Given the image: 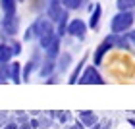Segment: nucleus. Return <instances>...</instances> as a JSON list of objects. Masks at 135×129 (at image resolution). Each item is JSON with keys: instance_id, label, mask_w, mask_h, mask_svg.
Returning <instances> with one entry per match:
<instances>
[{"instance_id": "2", "label": "nucleus", "mask_w": 135, "mask_h": 129, "mask_svg": "<svg viewBox=\"0 0 135 129\" xmlns=\"http://www.w3.org/2000/svg\"><path fill=\"white\" fill-rule=\"evenodd\" d=\"M114 48L116 46H114V33H112L95 48V52H93V66H100L104 62V56H106L110 50H114Z\"/></svg>"}, {"instance_id": "24", "label": "nucleus", "mask_w": 135, "mask_h": 129, "mask_svg": "<svg viewBox=\"0 0 135 129\" xmlns=\"http://www.w3.org/2000/svg\"><path fill=\"white\" fill-rule=\"evenodd\" d=\"M46 83H48V85H54V83H58V77H56V75H50V77L46 79Z\"/></svg>"}, {"instance_id": "12", "label": "nucleus", "mask_w": 135, "mask_h": 129, "mask_svg": "<svg viewBox=\"0 0 135 129\" xmlns=\"http://www.w3.org/2000/svg\"><path fill=\"white\" fill-rule=\"evenodd\" d=\"M12 58H14V52L10 42H0V64H10Z\"/></svg>"}, {"instance_id": "9", "label": "nucleus", "mask_w": 135, "mask_h": 129, "mask_svg": "<svg viewBox=\"0 0 135 129\" xmlns=\"http://www.w3.org/2000/svg\"><path fill=\"white\" fill-rule=\"evenodd\" d=\"M0 10L4 17L17 16V0H0Z\"/></svg>"}, {"instance_id": "4", "label": "nucleus", "mask_w": 135, "mask_h": 129, "mask_svg": "<svg viewBox=\"0 0 135 129\" xmlns=\"http://www.w3.org/2000/svg\"><path fill=\"white\" fill-rule=\"evenodd\" d=\"M87 29H89V23H85L83 19H70L68 23V35L73 37V39H85V35H87Z\"/></svg>"}, {"instance_id": "23", "label": "nucleus", "mask_w": 135, "mask_h": 129, "mask_svg": "<svg viewBox=\"0 0 135 129\" xmlns=\"http://www.w3.org/2000/svg\"><path fill=\"white\" fill-rule=\"evenodd\" d=\"M126 35H127V39H129V42H131V46L135 48V31L131 29V31H127Z\"/></svg>"}, {"instance_id": "10", "label": "nucleus", "mask_w": 135, "mask_h": 129, "mask_svg": "<svg viewBox=\"0 0 135 129\" xmlns=\"http://www.w3.org/2000/svg\"><path fill=\"white\" fill-rule=\"evenodd\" d=\"M85 64H87V54L79 60V64L73 67V71L70 73V77H68V83H70V85H75V83L79 81V77H81V73H83V70H85Z\"/></svg>"}, {"instance_id": "28", "label": "nucleus", "mask_w": 135, "mask_h": 129, "mask_svg": "<svg viewBox=\"0 0 135 129\" xmlns=\"http://www.w3.org/2000/svg\"><path fill=\"white\" fill-rule=\"evenodd\" d=\"M41 129H42V127H41Z\"/></svg>"}, {"instance_id": "18", "label": "nucleus", "mask_w": 135, "mask_h": 129, "mask_svg": "<svg viewBox=\"0 0 135 129\" xmlns=\"http://www.w3.org/2000/svg\"><path fill=\"white\" fill-rule=\"evenodd\" d=\"M10 46H12V52H14V56H20V54H21V41L12 39V41H10Z\"/></svg>"}, {"instance_id": "17", "label": "nucleus", "mask_w": 135, "mask_h": 129, "mask_svg": "<svg viewBox=\"0 0 135 129\" xmlns=\"http://www.w3.org/2000/svg\"><path fill=\"white\" fill-rule=\"evenodd\" d=\"M37 39V31H35V25L31 23L27 29H25V35H23V41H35Z\"/></svg>"}, {"instance_id": "15", "label": "nucleus", "mask_w": 135, "mask_h": 129, "mask_svg": "<svg viewBox=\"0 0 135 129\" xmlns=\"http://www.w3.org/2000/svg\"><path fill=\"white\" fill-rule=\"evenodd\" d=\"M118 12H133L135 10V0H116Z\"/></svg>"}, {"instance_id": "21", "label": "nucleus", "mask_w": 135, "mask_h": 129, "mask_svg": "<svg viewBox=\"0 0 135 129\" xmlns=\"http://www.w3.org/2000/svg\"><path fill=\"white\" fill-rule=\"evenodd\" d=\"M71 116L68 114V112H58V116H56V120L60 121V123H68V120H70Z\"/></svg>"}, {"instance_id": "26", "label": "nucleus", "mask_w": 135, "mask_h": 129, "mask_svg": "<svg viewBox=\"0 0 135 129\" xmlns=\"http://www.w3.org/2000/svg\"><path fill=\"white\" fill-rule=\"evenodd\" d=\"M127 121H129V123H131V125H135V120H131V118H129V120H127Z\"/></svg>"}, {"instance_id": "14", "label": "nucleus", "mask_w": 135, "mask_h": 129, "mask_svg": "<svg viewBox=\"0 0 135 129\" xmlns=\"http://www.w3.org/2000/svg\"><path fill=\"white\" fill-rule=\"evenodd\" d=\"M60 54H62V50H60V39H56V41H54L52 44L45 50V56L50 58V60H58Z\"/></svg>"}, {"instance_id": "16", "label": "nucleus", "mask_w": 135, "mask_h": 129, "mask_svg": "<svg viewBox=\"0 0 135 129\" xmlns=\"http://www.w3.org/2000/svg\"><path fill=\"white\" fill-rule=\"evenodd\" d=\"M66 10H79L85 4V0H60Z\"/></svg>"}, {"instance_id": "27", "label": "nucleus", "mask_w": 135, "mask_h": 129, "mask_svg": "<svg viewBox=\"0 0 135 129\" xmlns=\"http://www.w3.org/2000/svg\"><path fill=\"white\" fill-rule=\"evenodd\" d=\"M17 2H23V0H17Z\"/></svg>"}, {"instance_id": "13", "label": "nucleus", "mask_w": 135, "mask_h": 129, "mask_svg": "<svg viewBox=\"0 0 135 129\" xmlns=\"http://www.w3.org/2000/svg\"><path fill=\"white\" fill-rule=\"evenodd\" d=\"M77 118H79V121H81L85 127H95L97 125V120H99L93 112H79Z\"/></svg>"}, {"instance_id": "22", "label": "nucleus", "mask_w": 135, "mask_h": 129, "mask_svg": "<svg viewBox=\"0 0 135 129\" xmlns=\"http://www.w3.org/2000/svg\"><path fill=\"white\" fill-rule=\"evenodd\" d=\"M2 129H20V123H17L14 118H12V120H10V121H8V123H6Z\"/></svg>"}, {"instance_id": "25", "label": "nucleus", "mask_w": 135, "mask_h": 129, "mask_svg": "<svg viewBox=\"0 0 135 129\" xmlns=\"http://www.w3.org/2000/svg\"><path fill=\"white\" fill-rule=\"evenodd\" d=\"M20 129H33V127H31V121H25V123H20Z\"/></svg>"}, {"instance_id": "8", "label": "nucleus", "mask_w": 135, "mask_h": 129, "mask_svg": "<svg viewBox=\"0 0 135 129\" xmlns=\"http://www.w3.org/2000/svg\"><path fill=\"white\" fill-rule=\"evenodd\" d=\"M10 81L16 85L23 83V66L20 62H10Z\"/></svg>"}, {"instance_id": "5", "label": "nucleus", "mask_w": 135, "mask_h": 129, "mask_svg": "<svg viewBox=\"0 0 135 129\" xmlns=\"http://www.w3.org/2000/svg\"><path fill=\"white\" fill-rule=\"evenodd\" d=\"M17 29H20V19H17V16L2 17V33L6 37H16Z\"/></svg>"}, {"instance_id": "19", "label": "nucleus", "mask_w": 135, "mask_h": 129, "mask_svg": "<svg viewBox=\"0 0 135 129\" xmlns=\"http://www.w3.org/2000/svg\"><path fill=\"white\" fill-rule=\"evenodd\" d=\"M14 120L17 121V123H25V121H29V120H31V116H29V112H27V114H23V112H16Z\"/></svg>"}, {"instance_id": "20", "label": "nucleus", "mask_w": 135, "mask_h": 129, "mask_svg": "<svg viewBox=\"0 0 135 129\" xmlns=\"http://www.w3.org/2000/svg\"><path fill=\"white\" fill-rule=\"evenodd\" d=\"M10 120H12V118H10V114H8V112H0V129H2L6 123H8Z\"/></svg>"}, {"instance_id": "7", "label": "nucleus", "mask_w": 135, "mask_h": 129, "mask_svg": "<svg viewBox=\"0 0 135 129\" xmlns=\"http://www.w3.org/2000/svg\"><path fill=\"white\" fill-rule=\"evenodd\" d=\"M100 17H102V6L99 2H95L93 10H91V17H89V29L97 31L99 25H100Z\"/></svg>"}, {"instance_id": "1", "label": "nucleus", "mask_w": 135, "mask_h": 129, "mask_svg": "<svg viewBox=\"0 0 135 129\" xmlns=\"http://www.w3.org/2000/svg\"><path fill=\"white\" fill-rule=\"evenodd\" d=\"M133 23H135L133 12H118L110 21V31L114 35H126L127 31H131Z\"/></svg>"}, {"instance_id": "6", "label": "nucleus", "mask_w": 135, "mask_h": 129, "mask_svg": "<svg viewBox=\"0 0 135 129\" xmlns=\"http://www.w3.org/2000/svg\"><path fill=\"white\" fill-rule=\"evenodd\" d=\"M56 71H58L56 60H50V58L45 56V60H42V64H41V67H39V75H41L42 79H48L50 75H54Z\"/></svg>"}, {"instance_id": "3", "label": "nucleus", "mask_w": 135, "mask_h": 129, "mask_svg": "<svg viewBox=\"0 0 135 129\" xmlns=\"http://www.w3.org/2000/svg\"><path fill=\"white\" fill-rule=\"evenodd\" d=\"M79 85H104V77L99 73V67L97 66H87L81 73V77H79Z\"/></svg>"}, {"instance_id": "11", "label": "nucleus", "mask_w": 135, "mask_h": 129, "mask_svg": "<svg viewBox=\"0 0 135 129\" xmlns=\"http://www.w3.org/2000/svg\"><path fill=\"white\" fill-rule=\"evenodd\" d=\"M71 62H73L71 54H70V52H62V54H60V58L56 60L58 71H62V73H66L68 70H70V66H71Z\"/></svg>"}]
</instances>
